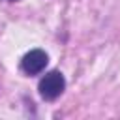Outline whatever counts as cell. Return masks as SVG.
<instances>
[{
  "label": "cell",
  "mask_w": 120,
  "mask_h": 120,
  "mask_svg": "<svg viewBox=\"0 0 120 120\" xmlns=\"http://www.w3.org/2000/svg\"><path fill=\"white\" fill-rule=\"evenodd\" d=\"M39 96L45 101H54L58 96H62V92L66 90V79L60 71H49L38 84Z\"/></svg>",
  "instance_id": "6da1fadb"
},
{
  "label": "cell",
  "mask_w": 120,
  "mask_h": 120,
  "mask_svg": "<svg viewBox=\"0 0 120 120\" xmlns=\"http://www.w3.org/2000/svg\"><path fill=\"white\" fill-rule=\"evenodd\" d=\"M47 62H49V56H47L45 51H41V49H32V51H28V52L22 56V60H21V69H22L26 75H38V73H41V71L45 69Z\"/></svg>",
  "instance_id": "7a4b0ae2"
},
{
  "label": "cell",
  "mask_w": 120,
  "mask_h": 120,
  "mask_svg": "<svg viewBox=\"0 0 120 120\" xmlns=\"http://www.w3.org/2000/svg\"><path fill=\"white\" fill-rule=\"evenodd\" d=\"M9 2H17V0H9Z\"/></svg>",
  "instance_id": "3957f363"
}]
</instances>
